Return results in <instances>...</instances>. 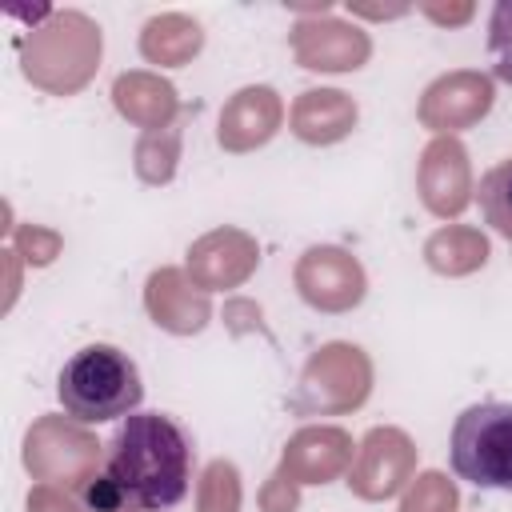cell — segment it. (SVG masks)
Returning a JSON list of instances; mask_svg holds the SVG:
<instances>
[{
    "label": "cell",
    "mask_w": 512,
    "mask_h": 512,
    "mask_svg": "<svg viewBox=\"0 0 512 512\" xmlns=\"http://www.w3.org/2000/svg\"><path fill=\"white\" fill-rule=\"evenodd\" d=\"M476 208H480V216H484V224L492 232H500L504 240H512V156L500 160V164H492L480 176Z\"/></svg>",
    "instance_id": "277c9868"
},
{
    "label": "cell",
    "mask_w": 512,
    "mask_h": 512,
    "mask_svg": "<svg viewBox=\"0 0 512 512\" xmlns=\"http://www.w3.org/2000/svg\"><path fill=\"white\" fill-rule=\"evenodd\" d=\"M488 56L496 80L512 84V0H500L488 16Z\"/></svg>",
    "instance_id": "5b68a950"
},
{
    "label": "cell",
    "mask_w": 512,
    "mask_h": 512,
    "mask_svg": "<svg viewBox=\"0 0 512 512\" xmlns=\"http://www.w3.org/2000/svg\"><path fill=\"white\" fill-rule=\"evenodd\" d=\"M192 436L164 412H132L104 444L100 472L84 484L92 512H168L188 496Z\"/></svg>",
    "instance_id": "6da1fadb"
},
{
    "label": "cell",
    "mask_w": 512,
    "mask_h": 512,
    "mask_svg": "<svg viewBox=\"0 0 512 512\" xmlns=\"http://www.w3.org/2000/svg\"><path fill=\"white\" fill-rule=\"evenodd\" d=\"M452 472L484 492H512V404H468L452 424Z\"/></svg>",
    "instance_id": "3957f363"
},
{
    "label": "cell",
    "mask_w": 512,
    "mask_h": 512,
    "mask_svg": "<svg viewBox=\"0 0 512 512\" xmlns=\"http://www.w3.org/2000/svg\"><path fill=\"white\" fill-rule=\"evenodd\" d=\"M56 400L80 424L124 420L140 408L144 380L136 360L116 344H84L64 360L56 376Z\"/></svg>",
    "instance_id": "7a4b0ae2"
}]
</instances>
